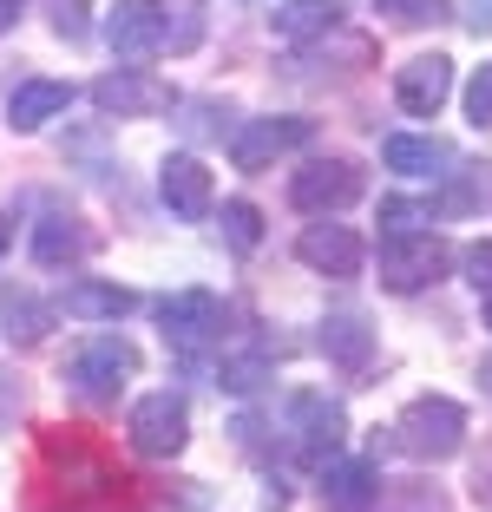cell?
Wrapping results in <instances>:
<instances>
[{"instance_id": "obj_1", "label": "cell", "mask_w": 492, "mask_h": 512, "mask_svg": "<svg viewBox=\"0 0 492 512\" xmlns=\"http://www.w3.org/2000/svg\"><path fill=\"white\" fill-rule=\"evenodd\" d=\"M40 473L60 486L66 506H125L132 486L86 427H40Z\"/></svg>"}, {"instance_id": "obj_2", "label": "cell", "mask_w": 492, "mask_h": 512, "mask_svg": "<svg viewBox=\"0 0 492 512\" xmlns=\"http://www.w3.org/2000/svg\"><path fill=\"white\" fill-rule=\"evenodd\" d=\"M394 447H401L407 460H427V467L453 460V453L466 447V407L447 401V394H420V401H407L401 421H394Z\"/></svg>"}, {"instance_id": "obj_3", "label": "cell", "mask_w": 492, "mask_h": 512, "mask_svg": "<svg viewBox=\"0 0 492 512\" xmlns=\"http://www.w3.org/2000/svg\"><path fill=\"white\" fill-rule=\"evenodd\" d=\"M132 375H138V348L125 335H92L66 355V394H79L86 407H112Z\"/></svg>"}, {"instance_id": "obj_4", "label": "cell", "mask_w": 492, "mask_h": 512, "mask_svg": "<svg viewBox=\"0 0 492 512\" xmlns=\"http://www.w3.org/2000/svg\"><path fill=\"white\" fill-rule=\"evenodd\" d=\"M224 322H230V309L210 289H178V296L158 302V329L178 355H204L210 342H224Z\"/></svg>"}, {"instance_id": "obj_5", "label": "cell", "mask_w": 492, "mask_h": 512, "mask_svg": "<svg viewBox=\"0 0 492 512\" xmlns=\"http://www.w3.org/2000/svg\"><path fill=\"white\" fill-rule=\"evenodd\" d=\"M453 263V250L440 237H414V230H388L381 237V289H394V296H414V289L440 283Z\"/></svg>"}, {"instance_id": "obj_6", "label": "cell", "mask_w": 492, "mask_h": 512, "mask_svg": "<svg viewBox=\"0 0 492 512\" xmlns=\"http://www.w3.org/2000/svg\"><path fill=\"white\" fill-rule=\"evenodd\" d=\"M289 434H296V460L302 467H315L322 473L335 453H342V440H348V414H342V401H328V394H289Z\"/></svg>"}, {"instance_id": "obj_7", "label": "cell", "mask_w": 492, "mask_h": 512, "mask_svg": "<svg viewBox=\"0 0 492 512\" xmlns=\"http://www.w3.org/2000/svg\"><path fill=\"white\" fill-rule=\"evenodd\" d=\"M125 434H132V447L151 453V460H178L184 440H191V407H184V394L158 388V394H145V401L132 407Z\"/></svg>"}, {"instance_id": "obj_8", "label": "cell", "mask_w": 492, "mask_h": 512, "mask_svg": "<svg viewBox=\"0 0 492 512\" xmlns=\"http://www.w3.org/2000/svg\"><path fill=\"white\" fill-rule=\"evenodd\" d=\"M361 197V165L355 158H315L309 171L289 178V204L309 217H328V211H348Z\"/></svg>"}, {"instance_id": "obj_9", "label": "cell", "mask_w": 492, "mask_h": 512, "mask_svg": "<svg viewBox=\"0 0 492 512\" xmlns=\"http://www.w3.org/2000/svg\"><path fill=\"white\" fill-rule=\"evenodd\" d=\"M164 27H171V7L164 0H119L112 7V20H105V40H112V53L119 60H151V53H164Z\"/></svg>"}, {"instance_id": "obj_10", "label": "cell", "mask_w": 492, "mask_h": 512, "mask_svg": "<svg viewBox=\"0 0 492 512\" xmlns=\"http://www.w3.org/2000/svg\"><path fill=\"white\" fill-rule=\"evenodd\" d=\"M309 138H315L309 119H250L237 138H230V165L237 171H263V165H276L283 151H302Z\"/></svg>"}, {"instance_id": "obj_11", "label": "cell", "mask_w": 492, "mask_h": 512, "mask_svg": "<svg viewBox=\"0 0 492 512\" xmlns=\"http://www.w3.org/2000/svg\"><path fill=\"white\" fill-rule=\"evenodd\" d=\"M394 99H401V112H414V119H433V112L453 99V60L447 53L407 60L401 73H394Z\"/></svg>"}, {"instance_id": "obj_12", "label": "cell", "mask_w": 492, "mask_h": 512, "mask_svg": "<svg viewBox=\"0 0 492 512\" xmlns=\"http://www.w3.org/2000/svg\"><path fill=\"white\" fill-rule=\"evenodd\" d=\"M296 256L309 263L315 276H335V283H348V276H361V256H368V250H361V237H355L348 224H309V230L296 237Z\"/></svg>"}, {"instance_id": "obj_13", "label": "cell", "mask_w": 492, "mask_h": 512, "mask_svg": "<svg viewBox=\"0 0 492 512\" xmlns=\"http://www.w3.org/2000/svg\"><path fill=\"white\" fill-rule=\"evenodd\" d=\"M92 106L105 112V119H151V112L171 106V86L151 73H105L99 86H92Z\"/></svg>"}, {"instance_id": "obj_14", "label": "cell", "mask_w": 492, "mask_h": 512, "mask_svg": "<svg viewBox=\"0 0 492 512\" xmlns=\"http://www.w3.org/2000/svg\"><path fill=\"white\" fill-rule=\"evenodd\" d=\"M158 191H164V204H171L184 224L210 217V204H217V191H210V171L197 165L191 151H171V158L158 165Z\"/></svg>"}, {"instance_id": "obj_15", "label": "cell", "mask_w": 492, "mask_h": 512, "mask_svg": "<svg viewBox=\"0 0 492 512\" xmlns=\"http://www.w3.org/2000/svg\"><path fill=\"white\" fill-rule=\"evenodd\" d=\"M374 493H381V473H374V460H328L322 467V506L328 512H368Z\"/></svg>"}, {"instance_id": "obj_16", "label": "cell", "mask_w": 492, "mask_h": 512, "mask_svg": "<svg viewBox=\"0 0 492 512\" xmlns=\"http://www.w3.org/2000/svg\"><path fill=\"white\" fill-rule=\"evenodd\" d=\"M66 106H73V86H66V79H20V86L7 92V119H14V132H40V125L60 119Z\"/></svg>"}, {"instance_id": "obj_17", "label": "cell", "mask_w": 492, "mask_h": 512, "mask_svg": "<svg viewBox=\"0 0 492 512\" xmlns=\"http://www.w3.org/2000/svg\"><path fill=\"white\" fill-rule=\"evenodd\" d=\"M53 316H60V309H53V302H40L33 289H7V296H0V322H7L0 335H7L14 348H33V342H46Z\"/></svg>"}, {"instance_id": "obj_18", "label": "cell", "mask_w": 492, "mask_h": 512, "mask_svg": "<svg viewBox=\"0 0 492 512\" xmlns=\"http://www.w3.org/2000/svg\"><path fill=\"white\" fill-rule=\"evenodd\" d=\"M86 250H92V230L79 224V217H40V224H33V263H46V270L79 263Z\"/></svg>"}, {"instance_id": "obj_19", "label": "cell", "mask_w": 492, "mask_h": 512, "mask_svg": "<svg viewBox=\"0 0 492 512\" xmlns=\"http://www.w3.org/2000/svg\"><path fill=\"white\" fill-rule=\"evenodd\" d=\"M60 309L73 322H125L138 309V296H132V289H119V283H73Z\"/></svg>"}, {"instance_id": "obj_20", "label": "cell", "mask_w": 492, "mask_h": 512, "mask_svg": "<svg viewBox=\"0 0 492 512\" xmlns=\"http://www.w3.org/2000/svg\"><path fill=\"white\" fill-rule=\"evenodd\" d=\"M322 355L335 368H348V375H361V368H368V355H374V329L361 316H328L322 322Z\"/></svg>"}, {"instance_id": "obj_21", "label": "cell", "mask_w": 492, "mask_h": 512, "mask_svg": "<svg viewBox=\"0 0 492 512\" xmlns=\"http://www.w3.org/2000/svg\"><path fill=\"white\" fill-rule=\"evenodd\" d=\"M388 171H407V178H433L440 165H453V145L447 138H388L381 145Z\"/></svg>"}, {"instance_id": "obj_22", "label": "cell", "mask_w": 492, "mask_h": 512, "mask_svg": "<svg viewBox=\"0 0 492 512\" xmlns=\"http://www.w3.org/2000/svg\"><path fill=\"white\" fill-rule=\"evenodd\" d=\"M322 33H335V0H289L276 14V40H289V46H309Z\"/></svg>"}, {"instance_id": "obj_23", "label": "cell", "mask_w": 492, "mask_h": 512, "mask_svg": "<svg viewBox=\"0 0 492 512\" xmlns=\"http://www.w3.org/2000/svg\"><path fill=\"white\" fill-rule=\"evenodd\" d=\"M368 512H453L447 506V493L440 486H427V480H381V493H374V506Z\"/></svg>"}, {"instance_id": "obj_24", "label": "cell", "mask_w": 492, "mask_h": 512, "mask_svg": "<svg viewBox=\"0 0 492 512\" xmlns=\"http://www.w3.org/2000/svg\"><path fill=\"white\" fill-rule=\"evenodd\" d=\"M269 348H237V355H224V368H217V381H224L230 394H256L269 381Z\"/></svg>"}, {"instance_id": "obj_25", "label": "cell", "mask_w": 492, "mask_h": 512, "mask_svg": "<svg viewBox=\"0 0 492 512\" xmlns=\"http://www.w3.org/2000/svg\"><path fill=\"white\" fill-rule=\"evenodd\" d=\"M224 243L237 256H250L256 243H263V211H256V204H243V197H230V204H224Z\"/></svg>"}, {"instance_id": "obj_26", "label": "cell", "mask_w": 492, "mask_h": 512, "mask_svg": "<svg viewBox=\"0 0 492 512\" xmlns=\"http://www.w3.org/2000/svg\"><path fill=\"white\" fill-rule=\"evenodd\" d=\"M374 14H388L394 27H440V20H453L447 0H374Z\"/></svg>"}, {"instance_id": "obj_27", "label": "cell", "mask_w": 492, "mask_h": 512, "mask_svg": "<svg viewBox=\"0 0 492 512\" xmlns=\"http://www.w3.org/2000/svg\"><path fill=\"white\" fill-rule=\"evenodd\" d=\"M466 119H473L479 132H492V60L466 79Z\"/></svg>"}, {"instance_id": "obj_28", "label": "cell", "mask_w": 492, "mask_h": 512, "mask_svg": "<svg viewBox=\"0 0 492 512\" xmlns=\"http://www.w3.org/2000/svg\"><path fill=\"white\" fill-rule=\"evenodd\" d=\"M197 33H204V0H184V7H178V27H164V46H171V53H191Z\"/></svg>"}, {"instance_id": "obj_29", "label": "cell", "mask_w": 492, "mask_h": 512, "mask_svg": "<svg viewBox=\"0 0 492 512\" xmlns=\"http://www.w3.org/2000/svg\"><path fill=\"white\" fill-rule=\"evenodd\" d=\"M381 224H388V230L433 224V204H407V197H388V204H381Z\"/></svg>"}, {"instance_id": "obj_30", "label": "cell", "mask_w": 492, "mask_h": 512, "mask_svg": "<svg viewBox=\"0 0 492 512\" xmlns=\"http://www.w3.org/2000/svg\"><path fill=\"white\" fill-rule=\"evenodd\" d=\"M460 270H466V283H473L479 296H492V243H466Z\"/></svg>"}, {"instance_id": "obj_31", "label": "cell", "mask_w": 492, "mask_h": 512, "mask_svg": "<svg viewBox=\"0 0 492 512\" xmlns=\"http://www.w3.org/2000/svg\"><path fill=\"white\" fill-rule=\"evenodd\" d=\"M473 499L492 512V440L479 447V460H473Z\"/></svg>"}, {"instance_id": "obj_32", "label": "cell", "mask_w": 492, "mask_h": 512, "mask_svg": "<svg viewBox=\"0 0 492 512\" xmlns=\"http://www.w3.org/2000/svg\"><path fill=\"white\" fill-rule=\"evenodd\" d=\"M466 20H473V33H492V0H473V14H466Z\"/></svg>"}, {"instance_id": "obj_33", "label": "cell", "mask_w": 492, "mask_h": 512, "mask_svg": "<svg viewBox=\"0 0 492 512\" xmlns=\"http://www.w3.org/2000/svg\"><path fill=\"white\" fill-rule=\"evenodd\" d=\"M14 20H20V0H0V33H14Z\"/></svg>"}, {"instance_id": "obj_34", "label": "cell", "mask_w": 492, "mask_h": 512, "mask_svg": "<svg viewBox=\"0 0 492 512\" xmlns=\"http://www.w3.org/2000/svg\"><path fill=\"white\" fill-rule=\"evenodd\" d=\"M7 243H14V224H7V217H0V256H7Z\"/></svg>"}, {"instance_id": "obj_35", "label": "cell", "mask_w": 492, "mask_h": 512, "mask_svg": "<svg viewBox=\"0 0 492 512\" xmlns=\"http://www.w3.org/2000/svg\"><path fill=\"white\" fill-rule=\"evenodd\" d=\"M479 381H486V394H492V355H486V368H479Z\"/></svg>"}, {"instance_id": "obj_36", "label": "cell", "mask_w": 492, "mask_h": 512, "mask_svg": "<svg viewBox=\"0 0 492 512\" xmlns=\"http://www.w3.org/2000/svg\"><path fill=\"white\" fill-rule=\"evenodd\" d=\"M486 329H492V296H486Z\"/></svg>"}]
</instances>
